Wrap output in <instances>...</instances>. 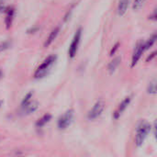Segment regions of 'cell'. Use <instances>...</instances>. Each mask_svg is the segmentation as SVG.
I'll return each instance as SVG.
<instances>
[{"label":"cell","instance_id":"cell-21","mask_svg":"<svg viewBox=\"0 0 157 157\" xmlns=\"http://www.w3.org/2000/svg\"><path fill=\"white\" fill-rule=\"evenodd\" d=\"M154 131H155V139L157 140V119L155 121V126H154Z\"/></svg>","mask_w":157,"mask_h":157},{"label":"cell","instance_id":"cell-20","mask_svg":"<svg viewBox=\"0 0 157 157\" xmlns=\"http://www.w3.org/2000/svg\"><path fill=\"white\" fill-rule=\"evenodd\" d=\"M156 55H157V51H155V52H152V53H151V54H150V55H149V56L147 57L146 61H147V62H149V61H152V60H153V59H154V58H155V57L156 56Z\"/></svg>","mask_w":157,"mask_h":157},{"label":"cell","instance_id":"cell-24","mask_svg":"<svg viewBox=\"0 0 157 157\" xmlns=\"http://www.w3.org/2000/svg\"><path fill=\"white\" fill-rule=\"evenodd\" d=\"M155 33H156V36H157V31H156V32H155Z\"/></svg>","mask_w":157,"mask_h":157},{"label":"cell","instance_id":"cell-2","mask_svg":"<svg viewBox=\"0 0 157 157\" xmlns=\"http://www.w3.org/2000/svg\"><path fill=\"white\" fill-rule=\"evenodd\" d=\"M151 131V125L147 121H142L137 127L135 133V144L137 146H141L146 140Z\"/></svg>","mask_w":157,"mask_h":157},{"label":"cell","instance_id":"cell-8","mask_svg":"<svg viewBox=\"0 0 157 157\" xmlns=\"http://www.w3.org/2000/svg\"><path fill=\"white\" fill-rule=\"evenodd\" d=\"M14 14H15V9L13 6H8L6 9V18H5V26L6 29H9L10 27L12 26L13 18H14Z\"/></svg>","mask_w":157,"mask_h":157},{"label":"cell","instance_id":"cell-6","mask_svg":"<svg viewBox=\"0 0 157 157\" xmlns=\"http://www.w3.org/2000/svg\"><path fill=\"white\" fill-rule=\"evenodd\" d=\"M105 102L103 101V100H98V101H97L96 102V104L93 106V108L90 109V111L88 112V115H87V117H88V119L89 120H96V119H98L101 114H102V112L104 111V109H105Z\"/></svg>","mask_w":157,"mask_h":157},{"label":"cell","instance_id":"cell-15","mask_svg":"<svg viewBox=\"0 0 157 157\" xmlns=\"http://www.w3.org/2000/svg\"><path fill=\"white\" fill-rule=\"evenodd\" d=\"M147 0H133V3H132V8L133 10H139L141 9L144 5L145 4Z\"/></svg>","mask_w":157,"mask_h":157},{"label":"cell","instance_id":"cell-19","mask_svg":"<svg viewBox=\"0 0 157 157\" xmlns=\"http://www.w3.org/2000/svg\"><path fill=\"white\" fill-rule=\"evenodd\" d=\"M8 46H9V42H7V41H6V42L1 43V44H0V52H3V51H5L6 49H7Z\"/></svg>","mask_w":157,"mask_h":157},{"label":"cell","instance_id":"cell-22","mask_svg":"<svg viewBox=\"0 0 157 157\" xmlns=\"http://www.w3.org/2000/svg\"><path fill=\"white\" fill-rule=\"evenodd\" d=\"M1 77H2V71L0 70V78H1Z\"/></svg>","mask_w":157,"mask_h":157},{"label":"cell","instance_id":"cell-3","mask_svg":"<svg viewBox=\"0 0 157 157\" xmlns=\"http://www.w3.org/2000/svg\"><path fill=\"white\" fill-rule=\"evenodd\" d=\"M81 38H82V28H78L74 35V38L71 41V44H70L69 50H68V55L71 59H73L77 53V51H78V48L80 45V41H81Z\"/></svg>","mask_w":157,"mask_h":157},{"label":"cell","instance_id":"cell-18","mask_svg":"<svg viewBox=\"0 0 157 157\" xmlns=\"http://www.w3.org/2000/svg\"><path fill=\"white\" fill-rule=\"evenodd\" d=\"M119 47H120V42H116L115 45L112 47V49H111V51H110V55H111V56L117 52V50L119 49Z\"/></svg>","mask_w":157,"mask_h":157},{"label":"cell","instance_id":"cell-5","mask_svg":"<svg viewBox=\"0 0 157 157\" xmlns=\"http://www.w3.org/2000/svg\"><path fill=\"white\" fill-rule=\"evenodd\" d=\"M145 52V47H144V40H139L136 43V46L133 50L132 55V67H134L138 62L140 61L143 53Z\"/></svg>","mask_w":157,"mask_h":157},{"label":"cell","instance_id":"cell-14","mask_svg":"<svg viewBox=\"0 0 157 157\" xmlns=\"http://www.w3.org/2000/svg\"><path fill=\"white\" fill-rule=\"evenodd\" d=\"M147 92L151 95L157 94V79H154L149 83L147 87Z\"/></svg>","mask_w":157,"mask_h":157},{"label":"cell","instance_id":"cell-23","mask_svg":"<svg viewBox=\"0 0 157 157\" xmlns=\"http://www.w3.org/2000/svg\"><path fill=\"white\" fill-rule=\"evenodd\" d=\"M1 104H2V101L0 100V107H1Z\"/></svg>","mask_w":157,"mask_h":157},{"label":"cell","instance_id":"cell-11","mask_svg":"<svg viewBox=\"0 0 157 157\" xmlns=\"http://www.w3.org/2000/svg\"><path fill=\"white\" fill-rule=\"evenodd\" d=\"M121 62V57H120V56L115 57V58L109 63V65H108V70H109V72L110 74H113V73L116 71V69L119 67Z\"/></svg>","mask_w":157,"mask_h":157},{"label":"cell","instance_id":"cell-12","mask_svg":"<svg viewBox=\"0 0 157 157\" xmlns=\"http://www.w3.org/2000/svg\"><path fill=\"white\" fill-rule=\"evenodd\" d=\"M38 108H39V103H38L37 101L31 100L27 106H25V107L23 108V110H24L27 114H30V113L34 112Z\"/></svg>","mask_w":157,"mask_h":157},{"label":"cell","instance_id":"cell-1","mask_svg":"<svg viewBox=\"0 0 157 157\" xmlns=\"http://www.w3.org/2000/svg\"><path fill=\"white\" fill-rule=\"evenodd\" d=\"M57 59V56L52 54V55H50L48 56L40 64V66L37 68V70L35 71L34 73V77L36 79H40L44 76L47 75V74L49 73L50 69L52 68V66L53 65V63H55Z\"/></svg>","mask_w":157,"mask_h":157},{"label":"cell","instance_id":"cell-13","mask_svg":"<svg viewBox=\"0 0 157 157\" xmlns=\"http://www.w3.org/2000/svg\"><path fill=\"white\" fill-rule=\"evenodd\" d=\"M51 120H52V115L49 114V113H47V114L43 115L42 117H40V118L37 121L36 126L39 127V128H41V127L45 126Z\"/></svg>","mask_w":157,"mask_h":157},{"label":"cell","instance_id":"cell-10","mask_svg":"<svg viewBox=\"0 0 157 157\" xmlns=\"http://www.w3.org/2000/svg\"><path fill=\"white\" fill-rule=\"evenodd\" d=\"M59 32H60V27H56L55 29H53V30H52V31L50 33V35L48 36V38H47V40H46V41H45L44 46H45V47L50 46V45L52 43V41L56 39V37L58 36Z\"/></svg>","mask_w":157,"mask_h":157},{"label":"cell","instance_id":"cell-9","mask_svg":"<svg viewBox=\"0 0 157 157\" xmlns=\"http://www.w3.org/2000/svg\"><path fill=\"white\" fill-rule=\"evenodd\" d=\"M130 6V0H120L117 7V12L119 16H124L128 11Z\"/></svg>","mask_w":157,"mask_h":157},{"label":"cell","instance_id":"cell-17","mask_svg":"<svg viewBox=\"0 0 157 157\" xmlns=\"http://www.w3.org/2000/svg\"><path fill=\"white\" fill-rule=\"evenodd\" d=\"M148 19L151 21H157V6L152 11V13L148 16Z\"/></svg>","mask_w":157,"mask_h":157},{"label":"cell","instance_id":"cell-4","mask_svg":"<svg viewBox=\"0 0 157 157\" xmlns=\"http://www.w3.org/2000/svg\"><path fill=\"white\" fill-rule=\"evenodd\" d=\"M73 118H74V110L73 109H69L66 112H64L58 120V122H57L58 128L60 130H64V129L68 128L73 121Z\"/></svg>","mask_w":157,"mask_h":157},{"label":"cell","instance_id":"cell-16","mask_svg":"<svg viewBox=\"0 0 157 157\" xmlns=\"http://www.w3.org/2000/svg\"><path fill=\"white\" fill-rule=\"evenodd\" d=\"M31 98H32V93H31V92L28 93V94L24 97V98H23V100H22V102H21V108H22V109H23L25 106H27V105L31 101Z\"/></svg>","mask_w":157,"mask_h":157},{"label":"cell","instance_id":"cell-7","mask_svg":"<svg viewBox=\"0 0 157 157\" xmlns=\"http://www.w3.org/2000/svg\"><path fill=\"white\" fill-rule=\"evenodd\" d=\"M132 99V96L126 97V98L119 104V106L117 107L116 110H115L114 113H113V118H114L115 120H118V119L121 118V116L123 114V112L126 110V109H127L128 106L130 105Z\"/></svg>","mask_w":157,"mask_h":157}]
</instances>
